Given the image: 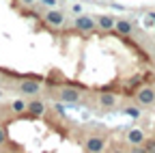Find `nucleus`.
Here are the masks:
<instances>
[{"label":"nucleus","mask_w":155,"mask_h":153,"mask_svg":"<svg viewBox=\"0 0 155 153\" xmlns=\"http://www.w3.org/2000/svg\"><path fill=\"white\" fill-rule=\"evenodd\" d=\"M41 20H43L50 28H61V26L67 24V15H65V11H61V9H48V11L43 13Z\"/></svg>","instance_id":"7ed1b4c3"},{"label":"nucleus","mask_w":155,"mask_h":153,"mask_svg":"<svg viewBox=\"0 0 155 153\" xmlns=\"http://www.w3.org/2000/svg\"><path fill=\"white\" fill-rule=\"evenodd\" d=\"M125 112L129 114V117H138V110H136V108H127Z\"/></svg>","instance_id":"f3484780"},{"label":"nucleus","mask_w":155,"mask_h":153,"mask_svg":"<svg viewBox=\"0 0 155 153\" xmlns=\"http://www.w3.org/2000/svg\"><path fill=\"white\" fill-rule=\"evenodd\" d=\"M95 22H97V30L110 32V30H114L116 17H114V15H97V17H95Z\"/></svg>","instance_id":"6e6552de"},{"label":"nucleus","mask_w":155,"mask_h":153,"mask_svg":"<svg viewBox=\"0 0 155 153\" xmlns=\"http://www.w3.org/2000/svg\"><path fill=\"white\" fill-rule=\"evenodd\" d=\"M15 88L19 95H26V97H37L41 93V78L39 75H19V80L15 82Z\"/></svg>","instance_id":"f257e3e1"},{"label":"nucleus","mask_w":155,"mask_h":153,"mask_svg":"<svg viewBox=\"0 0 155 153\" xmlns=\"http://www.w3.org/2000/svg\"><path fill=\"white\" fill-rule=\"evenodd\" d=\"M97 104H99L101 108H116V104H119V93L114 91H97Z\"/></svg>","instance_id":"423d86ee"},{"label":"nucleus","mask_w":155,"mask_h":153,"mask_svg":"<svg viewBox=\"0 0 155 153\" xmlns=\"http://www.w3.org/2000/svg\"><path fill=\"white\" fill-rule=\"evenodd\" d=\"M144 147H147L149 153H155V138H147L144 140Z\"/></svg>","instance_id":"ddd939ff"},{"label":"nucleus","mask_w":155,"mask_h":153,"mask_svg":"<svg viewBox=\"0 0 155 153\" xmlns=\"http://www.w3.org/2000/svg\"><path fill=\"white\" fill-rule=\"evenodd\" d=\"M114 32H119V35H123V37H129V35H134V24L127 20V17H116Z\"/></svg>","instance_id":"1a4fd4ad"},{"label":"nucleus","mask_w":155,"mask_h":153,"mask_svg":"<svg viewBox=\"0 0 155 153\" xmlns=\"http://www.w3.org/2000/svg\"><path fill=\"white\" fill-rule=\"evenodd\" d=\"M41 5H43V7H50V9H56L58 0H41Z\"/></svg>","instance_id":"2eb2a0df"},{"label":"nucleus","mask_w":155,"mask_h":153,"mask_svg":"<svg viewBox=\"0 0 155 153\" xmlns=\"http://www.w3.org/2000/svg\"><path fill=\"white\" fill-rule=\"evenodd\" d=\"M7 142V131H5V127L0 125V145H5Z\"/></svg>","instance_id":"dca6fc26"},{"label":"nucleus","mask_w":155,"mask_h":153,"mask_svg":"<svg viewBox=\"0 0 155 153\" xmlns=\"http://www.w3.org/2000/svg\"><path fill=\"white\" fill-rule=\"evenodd\" d=\"M73 28H75L78 32H82V35H88V32H95V30H97V22H95L93 15L80 13L78 17H73Z\"/></svg>","instance_id":"f03ea898"},{"label":"nucleus","mask_w":155,"mask_h":153,"mask_svg":"<svg viewBox=\"0 0 155 153\" xmlns=\"http://www.w3.org/2000/svg\"><path fill=\"white\" fill-rule=\"evenodd\" d=\"M26 106H28L26 99H13V101L9 104V108H11L13 114H24V112H26Z\"/></svg>","instance_id":"9b49d317"},{"label":"nucleus","mask_w":155,"mask_h":153,"mask_svg":"<svg viewBox=\"0 0 155 153\" xmlns=\"http://www.w3.org/2000/svg\"><path fill=\"white\" fill-rule=\"evenodd\" d=\"M112 153H127V151H123V149H114Z\"/></svg>","instance_id":"a211bd4d"},{"label":"nucleus","mask_w":155,"mask_h":153,"mask_svg":"<svg viewBox=\"0 0 155 153\" xmlns=\"http://www.w3.org/2000/svg\"><path fill=\"white\" fill-rule=\"evenodd\" d=\"M84 149L88 153H104L106 151V138L99 136V134H91L84 140Z\"/></svg>","instance_id":"39448f33"},{"label":"nucleus","mask_w":155,"mask_h":153,"mask_svg":"<svg viewBox=\"0 0 155 153\" xmlns=\"http://www.w3.org/2000/svg\"><path fill=\"white\" fill-rule=\"evenodd\" d=\"M45 110H48V106H45V101H43V99H37V97H32V99H28V106H26V112L30 114V117H35V119H39V117H43V114H45Z\"/></svg>","instance_id":"0eeeda50"},{"label":"nucleus","mask_w":155,"mask_h":153,"mask_svg":"<svg viewBox=\"0 0 155 153\" xmlns=\"http://www.w3.org/2000/svg\"><path fill=\"white\" fill-rule=\"evenodd\" d=\"M17 5H19V7H28V9H30V7H35V5H37V0H15V7H17Z\"/></svg>","instance_id":"f8f14e48"},{"label":"nucleus","mask_w":155,"mask_h":153,"mask_svg":"<svg viewBox=\"0 0 155 153\" xmlns=\"http://www.w3.org/2000/svg\"><path fill=\"white\" fill-rule=\"evenodd\" d=\"M134 99H136L138 106H151V104H155V84H144L142 88H138L136 95H134Z\"/></svg>","instance_id":"20e7f679"},{"label":"nucleus","mask_w":155,"mask_h":153,"mask_svg":"<svg viewBox=\"0 0 155 153\" xmlns=\"http://www.w3.org/2000/svg\"><path fill=\"white\" fill-rule=\"evenodd\" d=\"M129 153H149V151H147L144 145H134V147L129 149Z\"/></svg>","instance_id":"4468645a"},{"label":"nucleus","mask_w":155,"mask_h":153,"mask_svg":"<svg viewBox=\"0 0 155 153\" xmlns=\"http://www.w3.org/2000/svg\"><path fill=\"white\" fill-rule=\"evenodd\" d=\"M127 142L134 147V145H144V140H147V136H144V131L140 129V127H134V129H129L127 131Z\"/></svg>","instance_id":"9d476101"}]
</instances>
